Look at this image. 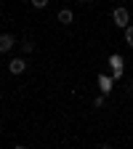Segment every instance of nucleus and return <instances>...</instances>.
Here are the masks:
<instances>
[{
	"label": "nucleus",
	"mask_w": 133,
	"mask_h": 149,
	"mask_svg": "<svg viewBox=\"0 0 133 149\" xmlns=\"http://www.w3.org/2000/svg\"><path fill=\"white\" fill-rule=\"evenodd\" d=\"M80 3H93V0H80Z\"/></svg>",
	"instance_id": "10"
},
{
	"label": "nucleus",
	"mask_w": 133,
	"mask_h": 149,
	"mask_svg": "<svg viewBox=\"0 0 133 149\" xmlns=\"http://www.w3.org/2000/svg\"><path fill=\"white\" fill-rule=\"evenodd\" d=\"M16 149H27V146H16Z\"/></svg>",
	"instance_id": "11"
},
{
	"label": "nucleus",
	"mask_w": 133,
	"mask_h": 149,
	"mask_svg": "<svg viewBox=\"0 0 133 149\" xmlns=\"http://www.w3.org/2000/svg\"><path fill=\"white\" fill-rule=\"evenodd\" d=\"M125 43L133 48V27H125Z\"/></svg>",
	"instance_id": "7"
},
{
	"label": "nucleus",
	"mask_w": 133,
	"mask_h": 149,
	"mask_svg": "<svg viewBox=\"0 0 133 149\" xmlns=\"http://www.w3.org/2000/svg\"><path fill=\"white\" fill-rule=\"evenodd\" d=\"M32 48H35V43H29V40L22 43V51H24V53H32Z\"/></svg>",
	"instance_id": "8"
},
{
	"label": "nucleus",
	"mask_w": 133,
	"mask_h": 149,
	"mask_svg": "<svg viewBox=\"0 0 133 149\" xmlns=\"http://www.w3.org/2000/svg\"><path fill=\"white\" fill-rule=\"evenodd\" d=\"M109 64H112L115 77H120V74H123V56H109Z\"/></svg>",
	"instance_id": "3"
},
{
	"label": "nucleus",
	"mask_w": 133,
	"mask_h": 149,
	"mask_svg": "<svg viewBox=\"0 0 133 149\" xmlns=\"http://www.w3.org/2000/svg\"><path fill=\"white\" fill-rule=\"evenodd\" d=\"M99 85H101V93H104V96L112 91V80L109 77H99Z\"/></svg>",
	"instance_id": "5"
},
{
	"label": "nucleus",
	"mask_w": 133,
	"mask_h": 149,
	"mask_svg": "<svg viewBox=\"0 0 133 149\" xmlns=\"http://www.w3.org/2000/svg\"><path fill=\"white\" fill-rule=\"evenodd\" d=\"M13 45H16V40H13L11 35H0V53H6V51H11Z\"/></svg>",
	"instance_id": "4"
},
{
	"label": "nucleus",
	"mask_w": 133,
	"mask_h": 149,
	"mask_svg": "<svg viewBox=\"0 0 133 149\" xmlns=\"http://www.w3.org/2000/svg\"><path fill=\"white\" fill-rule=\"evenodd\" d=\"M32 6H35V8H45L48 0H32Z\"/></svg>",
	"instance_id": "9"
},
{
	"label": "nucleus",
	"mask_w": 133,
	"mask_h": 149,
	"mask_svg": "<svg viewBox=\"0 0 133 149\" xmlns=\"http://www.w3.org/2000/svg\"><path fill=\"white\" fill-rule=\"evenodd\" d=\"M8 69H11V74H22V72L27 69V61H24V59H13V61L8 64Z\"/></svg>",
	"instance_id": "2"
},
{
	"label": "nucleus",
	"mask_w": 133,
	"mask_h": 149,
	"mask_svg": "<svg viewBox=\"0 0 133 149\" xmlns=\"http://www.w3.org/2000/svg\"><path fill=\"white\" fill-rule=\"evenodd\" d=\"M59 22H61V24H72V11H67V8L59 11Z\"/></svg>",
	"instance_id": "6"
},
{
	"label": "nucleus",
	"mask_w": 133,
	"mask_h": 149,
	"mask_svg": "<svg viewBox=\"0 0 133 149\" xmlns=\"http://www.w3.org/2000/svg\"><path fill=\"white\" fill-rule=\"evenodd\" d=\"M112 19H115V24H117V27H128V11H125V8H115Z\"/></svg>",
	"instance_id": "1"
},
{
	"label": "nucleus",
	"mask_w": 133,
	"mask_h": 149,
	"mask_svg": "<svg viewBox=\"0 0 133 149\" xmlns=\"http://www.w3.org/2000/svg\"><path fill=\"white\" fill-rule=\"evenodd\" d=\"M99 149H109V146H99Z\"/></svg>",
	"instance_id": "12"
}]
</instances>
